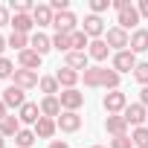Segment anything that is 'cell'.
Here are the masks:
<instances>
[{
	"instance_id": "1",
	"label": "cell",
	"mask_w": 148,
	"mask_h": 148,
	"mask_svg": "<svg viewBox=\"0 0 148 148\" xmlns=\"http://www.w3.org/2000/svg\"><path fill=\"white\" fill-rule=\"evenodd\" d=\"M82 79L87 87H105V90H119V73L110 67H87L82 73Z\"/></svg>"
},
{
	"instance_id": "2",
	"label": "cell",
	"mask_w": 148,
	"mask_h": 148,
	"mask_svg": "<svg viewBox=\"0 0 148 148\" xmlns=\"http://www.w3.org/2000/svg\"><path fill=\"white\" fill-rule=\"evenodd\" d=\"M102 108L108 110V116H119V113H125V108H128V96H125L122 90H110V93H105Z\"/></svg>"
},
{
	"instance_id": "3",
	"label": "cell",
	"mask_w": 148,
	"mask_h": 148,
	"mask_svg": "<svg viewBox=\"0 0 148 148\" xmlns=\"http://www.w3.org/2000/svg\"><path fill=\"white\" fill-rule=\"evenodd\" d=\"M105 44H108L110 49L122 52V49H128V47H131V35H128L125 29H119V26H110V29L105 32Z\"/></svg>"
},
{
	"instance_id": "4",
	"label": "cell",
	"mask_w": 148,
	"mask_h": 148,
	"mask_svg": "<svg viewBox=\"0 0 148 148\" xmlns=\"http://www.w3.org/2000/svg\"><path fill=\"white\" fill-rule=\"evenodd\" d=\"M136 55L131 52V49H122V52H113V70L119 73V76H122V73H134L136 70Z\"/></svg>"
},
{
	"instance_id": "5",
	"label": "cell",
	"mask_w": 148,
	"mask_h": 148,
	"mask_svg": "<svg viewBox=\"0 0 148 148\" xmlns=\"http://www.w3.org/2000/svg\"><path fill=\"white\" fill-rule=\"evenodd\" d=\"M125 122L131 125V128H142V122H148V108H142L139 102H134V105H128L125 108Z\"/></svg>"
},
{
	"instance_id": "6",
	"label": "cell",
	"mask_w": 148,
	"mask_h": 148,
	"mask_svg": "<svg viewBox=\"0 0 148 148\" xmlns=\"http://www.w3.org/2000/svg\"><path fill=\"white\" fill-rule=\"evenodd\" d=\"M82 32H84L90 41H99V38L105 35V21H102L99 15H87L84 23H82Z\"/></svg>"
},
{
	"instance_id": "7",
	"label": "cell",
	"mask_w": 148,
	"mask_h": 148,
	"mask_svg": "<svg viewBox=\"0 0 148 148\" xmlns=\"http://www.w3.org/2000/svg\"><path fill=\"white\" fill-rule=\"evenodd\" d=\"M12 79H15V87H21V90H32V87H38V82H41L35 70H23V67L15 70Z\"/></svg>"
},
{
	"instance_id": "8",
	"label": "cell",
	"mask_w": 148,
	"mask_h": 148,
	"mask_svg": "<svg viewBox=\"0 0 148 148\" xmlns=\"http://www.w3.org/2000/svg\"><path fill=\"white\" fill-rule=\"evenodd\" d=\"M58 102H61V110H79L84 105V93H79L76 87H73V90H61Z\"/></svg>"
},
{
	"instance_id": "9",
	"label": "cell",
	"mask_w": 148,
	"mask_h": 148,
	"mask_svg": "<svg viewBox=\"0 0 148 148\" xmlns=\"http://www.w3.org/2000/svg\"><path fill=\"white\" fill-rule=\"evenodd\" d=\"M55 125H58L64 134H76V131L82 128V116H79L76 110H61V116L55 119Z\"/></svg>"
},
{
	"instance_id": "10",
	"label": "cell",
	"mask_w": 148,
	"mask_h": 148,
	"mask_svg": "<svg viewBox=\"0 0 148 148\" xmlns=\"http://www.w3.org/2000/svg\"><path fill=\"white\" fill-rule=\"evenodd\" d=\"M139 21H142V18H139V9H136V6H131V9L119 12L116 26H119V29H125V32H128V29H134V32H136V29H139Z\"/></svg>"
},
{
	"instance_id": "11",
	"label": "cell",
	"mask_w": 148,
	"mask_h": 148,
	"mask_svg": "<svg viewBox=\"0 0 148 148\" xmlns=\"http://www.w3.org/2000/svg\"><path fill=\"white\" fill-rule=\"evenodd\" d=\"M79 21H76V15L73 12H61V15H55L52 18V26H55V32H64V35H73L79 26H76Z\"/></svg>"
},
{
	"instance_id": "12",
	"label": "cell",
	"mask_w": 148,
	"mask_h": 148,
	"mask_svg": "<svg viewBox=\"0 0 148 148\" xmlns=\"http://www.w3.org/2000/svg\"><path fill=\"white\" fill-rule=\"evenodd\" d=\"M3 105H6V108H18V110H21V108L26 105V93H23L21 87L9 84V87L3 90Z\"/></svg>"
},
{
	"instance_id": "13",
	"label": "cell",
	"mask_w": 148,
	"mask_h": 148,
	"mask_svg": "<svg viewBox=\"0 0 148 148\" xmlns=\"http://www.w3.org/2000/svg\"><path fill=\"white\" fill-rule=\"evenodd\" d=\"M18 119H21V125H38V119H41V105L26 102V105L18 110Z\"/></svg>"
},
{
	"instance_id": "14",
	"label": "cell",
	"mask_w": 148,
	"mask_h": 148,
	"mask_svg": "<svg viewBox=\"0 0 148 148\" xmlns=\"http://www.w3.org/2000/svg\"><path fill=\"white\" fill-rule=\"evenodd\" d=\"M55 79H58V84L64 87V90H73L79 84V79H82V73H76V70H70V67H61L58 73H55Z\"/></svg>"
},
{
	"instance_id": "15",
	"label": "cell",
	"mask_w": 148,
	"mask_h": 148,
	"mask_svg": "<svg viewBox=\"0 0 148 148\" xmlns=\"http://www.w3.org/2000/svg\"><path fill=\"white\" fill-rule=\"evenodd\" d=\"M41 116H47V119H58V116H61V102H58V96H44V99H41Z\"/></svg>"
},
{
	"instance_id": "16",
	"label": "cell",
	"mask_w": 148,
	"mask_h": 148,
	"mask_svg": "<svg viewBox=\"0 0 148 148\" xmlns=\"http://www.w3.org/2000/svg\"><path fill=\"white\" fill-rule=\"evenodd\" d=\"M105 131H108L110 136H125V134H128L125 116H122V113H119V116H108V119H105Z\"/></svg>"
},
{
	"instance_id": "17",
	"label": "cell",
	"mask_w": 148,
	"mask_h": 148,
	"mask_svg": "<svg viewBox=\"0 0 148 148\" xmlns=\"http://www.w3.org/2000/svg\"><path fill=\"white\" fill-rule=\"evenodd\" d=\"M87 52H67L64 55V67H70V70H76V73H84L87 70Z\"/></svg>"
},
{
	"instance_id": "18",
	"label": "cell",
	"mask_w": 148,
	"mask_h": 148,
	"mask_svg": "<svg viewBox=\"0 0 148 148\" xmlns=\"http://www.w3.org/2000/svg\"><path fill=\"white\" fill-rule=\"evenodd\" d=\"M12 32H21V35H29L32 29H35V21H32V15H12Z\"/></svg>"
},
{
	"instance_id": "19",
	"label": "cell",
	"mask_w": 148,
	"mask_h": 148,
	"mask_svg": "<svg viewBox=\"0 0 148 148\" xmlns=\"http://www.w3.org/2000/svg\"><path fill=\"white\" fill-rule=\"evenodd\" d=\"M29 49H35V52H38V55L44 58V55H47V52L52 49V38H47L44 32H35V35L29 38Z\"/></svg>"
},
{
	"instance_id": "20",
	"label": "cell",
	"mask_w": 148,
	"mask_h": 148,
	"mask_svg": "<svg viewBox=\"0 0 148 148\" xmlns=\"http://www.w3.org/2000/svg\"><path fill=\"white\" fill-rule=\"evenodd\" d=\"M18 61H21L23 70H35V73H38V67H41L44 58H41L35 49H23V52H18Z\"/></svg>"
},
{
	"instance_id": "21",
	"label": "cell",
	"mask_w": 148,
	"mask_h": 148,
	"mask_svg": "<svg viewBox=\"0 0 148 148\" xmlns=\"http://www.w3.org/2000/svg\"><path fill=\"white\" fill-rule=\"evenodd\" d=\"M128 49H131L134 55H136V52H145V49H148V29L139 26L136 32H131V47H128Z\"/></svg>"
},
{
	"instance_id": "22",
	"label": "cell",
	"mask_w": 148,
	"mask_h": 148,
	"mask_svg": "<svg viewBox=\"0 0 148 148\" xmlns=\"http://www.w3.org/2000/svg\"><path fill=\"white\" fill-rule=\"evenodd\" d=\"M52 18H55V12L49 9V6H35V12H32V21H35V26H52Z\"/></svg>"
},
{
	"instance_id": "23",
	"label": "cell",
	"mask_w": 148,
	"mask_h": 148,
	"mask_svg": "<svg viewBox=\"0 0 148 148\" xmlns=\"http://www.w3.org/2000/svg\"><path fill=\"white\" fill-rule=\"evenodd\" d=\"M32 131H35V136H41V139H49V136L58 131V125H55V119H47V116H41V119H38V125H35Z\"/></svg>"
},
{
	"instance_id": "24",
	"label": "cell",
	"mask_w": 148,
	"mask_h": 148,
	"mask_svg": "<svg viewBox=\"0 0 148 148\" xmlns=\"http://www.w3.org/2000/svg\"><path fill=\"white\" fill-rule=\"evenodd\" d=\"M21 131H23V128H21V119H18V116H6L3 122H0V136H12V139H15Z\"/></svg>"
},
{
	"instance_id": "25",
	"label": "cell",
	"mask_w": 148,
	"mask_h": 148,
	"mask_svg": "<svg viewBox=\"0 0 148 148\" xmlns=\"http://www.w3.org/2000/svg\"><path fill=\"white\" fill-rule=\"evenodd\" d=\"M108 52H110V47L105 44V38L90 41V47H87V55H90L93 61H105V58H108Z\"/></svg>"
},
{
	"instance_id": "26",
	"label": "cell",
	"mask_w": 148,
	"mask_h": 148,
	"mask_svg": "<svg viewBox=\"0 0 148 148\" xmlns=\"http://www.w3.org/2000/svg\"><path fill=\"white\" fill-rule=\"evenodd\" d=\"M52 49H58V52H73V35H64V32H55V38H52Z\"/></svg>"
},
{
	"instance_id": "27",
	"label": "cell",
	"mask_w": 148,
	"mask_h": 148,
	"mask_svg": "<svg viewBox=\"0 0 148 148\" xmlns=\"http://www.w3.org/2000/svg\"><path fill=\"white\" fill-rule=\"evenodd\" d=\"M6 47H12V49L23 52V49H29V35H21V32H12V35L6 38Z\"/></svg>"
},
{
	"instance_id": "28",
	"label": "cell",
	"mask_w": 148,
	"mask_h": 148,
	"mask_svg": "<svg viewBox=\"0 0 148 148\" xmlns=\"http://www.w3.org/2000/svg\"><path fill=\"white\" fill-rule=\"evenodd\" d=\"M38 87H41V93H47V96H58V79L55 76H41V82H38Z\"/></svg>"
},
{
	"instance_id": "29",
	"label": "cell",
	"mask_w": 148,
	"mask_h": 148,
	"mask_svg": "<svg viewBox=\"0 0 148 148\" xmlns=\"http://www.w3.org/2000/svg\"><path fill=\"white\" fill-rule=\"evenodd\" d=\"M131 142H134V148H148V125L134 128L131 131Z\"/></svg>"
},
{
	"instance_id": "30",
	"label": "cell",
	"mask_w": 148,
	"mask_h": 148,
	"mask_svg": "<svg viewBox=\"0 0 148 148\" xmlns=\"http://www.w3.org/2000/svg\"><path fill=\"white\" fill-rule=\"evenodd\" d=\"M87 47H90V38L82 29H76L73 32V52H87Z\"/></svg>"
},
{
	"instance_id": "31",
	"label": "cell",
	"mask_w": 148,
	"mask_h": 148,
	"mask_svg": "<svg viewBox=\"0 0 148 148\" xmlns=\"http://www.w3.org/2000/svg\"><path fill=\"white\" fill-rule=\"evenodd\" d=\"M35 139H38V136H35V131H26V128H23L18 136H15L18 148H32V145H35Z\"/></svg>"
},
{
	"instance_id": "32",
	"label": "cell",
	"mask_w": 148,
	"mask_h": 148,
	"mask_svg": "<svg viewBox=\"0 0 148 148\" xmlns=\"http://www.w3.org/2000/svg\"><path fill=\"white\" fill-rule=\"evenodd\" d=\"M134 79H136L142 87H148V61H139V64H136V70H134Z\"/></svg>"
},
{
	"instance_id": "33",
	"label": "cell",
	"mask_w": 148,
	"mask_h": 148,
	"mask_svg": "<svg viewBox=\"0 0 148 148\" xmlns=\"http://www.w3.org/2000/svg\"><path fill=\"white\" fill-rule=\"evenodd\" d=\"M113 6V0H90V15H102Z\"/></svg>"
},
{
	"instance_id": "34",
	"label": "cell",
	"mask_w": 148,
	"mask_h": 148,
	"mask_svg": "<svg viewBox=\"0 0 148 148\" xmlns=\"http://www.w3.org/2000/svg\"><path fill=\"white\" fill-rule=\"evenodd\" d=\"M15 76V64L9 58H0V79H12Z\"/></svg>"
},
{
	"instance_id": "35",
	"label": "cell",
	"mask_w": 148,
	"mask_h": 148,
	"mask_svg": "<svg viewBox=\"0 0 148 148\" xmlns=\"http://www.w3.org/2000/svg\"><path fill=\"white\" fill-rule=\"evenodd\" d=\"M110 148H134V142H131V136L125 134V136H113V139H110Z\"/></svg>"
},
{
	"instance_id": "36",
	"label": "cell",
	"mask_w": 148,
	"mask_h": 148,
	"mask_svg": "<svg viewBox=\"0 0 148 148\" xmlns=\"http://www.w3.org/2000/svg\"><path fill=\"white\" fill-rule=\"evenodd\" d=\"M134 3H131V0H113V9L116 12H125V9H131Z\"/></svg>"
},
{
	"instance_id": "37",
	"label": "cell",
	"mask_w": 148,
	"mask_h": 148,
	"mask_svg": "<svg viewBox=\"0 0 148 148\" xmlns=\"http://www.w3.org/2000/svg\"><path fill=\"white\" fill-rule=\"evenodd\" d=\"M6 23H12V18H9V9H6V6H0V26H6Z\"/></svg>"
},
{
	"instance_id": "38",
	"label": "cell",
	"mask_w": 148,
	"mask_h": 148,
	"mask_svg": "<svg viewBox=\"0 0 148 148\" xmlns=\"http://www.w3.org/2000/svg\"><path fill=\"white\" fill-rule=\"evenodd\" d=\"M136 9H139V18H148V0H139Z\"/></svg>"
},
{
	"instance_id": "39",
	"label": "cell",
	"mask_w": 148,
	"mask_h": 148,
	"mask_svg": "<svg viewBox=\"0 0 148 148\" xmlns=\"http://www.w3.org/2000/svg\"><path fill=\"white\" fill-rule=\"evenodd\" d=\"M139 105L148 108V87H142V93H139Z\"/></svg>"
},
{
	"instance_id": "40",
	"label": "cell",
	"mask_w": 148,
	"mask_h": 148,
	"mask_svg": "<svg viewBox=\"0 0 148 148\" xmlns=\"http://www.w3.org/2000/svg\"><path fill=\"white\" fill-rule=\"evenodd\" d=\"M49 148H70V145H67L64 139H52V142H49Z\"/></svg>"
},
{
	"instance_id": "41",
	"label": "cell",
	"mask_w": 148,
	"mask_h": 148,
	"mask_svg": "<svg viewBox=\"0 0 148 148\" xmlns=\"http://www.w3.org/2000/svg\"><path fill=\"white\" fill-rule=\"evenodd\" d=\"M6 116H9V108H6V105H3V99H0V122H3V119H6Z\"/></svg>"
},
{
	"instance_id": "42",
	"label": "cell",
	"mask_w": 148,
	"mask_h": 148,
	"mask_svg": "<svg viewBox=\"0 0 148 148\" xmlns=\"http://www.w3.org/2000/svg\"><path fill=\"white\" fill-rule=\"evenodd\" d=\"M3 49H6V38L0 35V58H3Z\"/></svg>"
},
{
	"instance_id": "43",
	"label": "cell",
	"mask_w": 148,
	"mask_h": 148,
	"mask_svg": "<svg viewBox=\"0 0 148 148\" xmlns=\"http://www.w3.org/2000/svg\"><path fill=\"white\" fill-rule=\"evenodd\" d=\"M0 148H6V136H0Z\"/></svg>"
},
{
	"instance_id": "44",
	"label": "cell",
	"mask_w": 148,
	"mask_h": 148,
	"mask_svg": "<svg viewBox=\"0 0 148 148\" xmlns=\"http://www.w3.org/2000/svg\"><path fill=\"white\" fill-rule=\"evenodd\" d=\"M90 148H105V145H90Z\"/></svg>"
}]
</instances>
